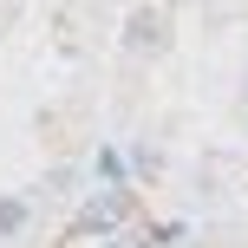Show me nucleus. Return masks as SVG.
Wrapping results in <instances>:
<instances>
[{
    "label": "nucleus",
    "mask_w": 248,
    "mask_h": 248,
    "mask_svg": "<svg viewBox=\"0 0 248 248\" xmlns=\"http://www.w3.org/2000/svg\"><path fill=\"white\" fill-rule=\"evenodd\" d=\"M131 46L144 52V46H163V13H137L131 20Z\"/></svg>",
    "instance_id": "f257e3e1"
},
{
    "label": "nucleus",
    "mask_w": 248,
    "mask_h": 248,
    "mask_svg": "<svg viewBox=\"0 0 248 248\" xmlns=\"http://www.w3.org/2000/svg\"><path fill=\"white\" fill-rule=\"evenodd\" d=\"M26 229V202L20 196H0V235H20Z\"/></svg>",
    "instance_id": "f03ea898"
},
{
    "label": "nucleus",
    "mask_w": 248,
    "mask_h": 248,
    "mask_svg": "<svg viewBox=\"0 0 248 248\" xmlns=\"http://www.w3.org/2000/svg\"><path fill=\"white\" fill-rule=\"evenodd\" d=\"M105 248H131V242H105Z\"/></svg>",
    "instance_id": "7ed1b4c3"
}]
</instances>
